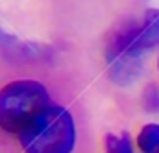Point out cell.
Instances as JSON below:
<instances>
[{
	"label": "cell",
	"mask_w": 159,
	"mask_h": 153,
	"mask_svg": "<svg viewBox=\"0 0 159 153\" xmlns=\"http://www.w3.org/2000/svg\"><path fill=\"white\" fill-rule=\"evenodd\" d=\"M17 137L26 153H70L76 144V127L65 107L50 103Z\"/></svg>",
	"instance_id": "obj_1"
},
{
	"label": "cell",
	"mask_w": 159,
	"mask_h": 153,
	"mask_svg": "<svg viewBox=\"0 0 159 153\" xmlns=\"http://www.w3.org/2000/svg\"><path fill=\"white\" fill-rule=\"evenodd\" d=\"M48 105V90L39 81H11L0 90V129L19 135Z\"/></svg>",
	"instance_id": "obj_2"
},
{
	"label": "cell",
	"mask_w": 159,
	"mask_h": 153,
	"mask_svg": "<svg viewBox=\"0 0 159 153\" xmlns=\"http://www.w3.org/2000/svg\"><path fill=\"white\" fill-rule=\"evenodd\" d=\"M156 46H159V9H150L141 24L124 26V30L115 35L109 57L119 63L129 61Z\"/></svg>",
	"instance_id": "obj_3"
},
{
	"label": "cell",
	"mask_w": 159,
	"mask_h": 153,
	"mask_svg": "<svg viewBox=\"0 0 159 153\" xmlns=\"http://www.w3.org/2000/svg\"><path fill=\"white\" fill-rule=\"evenodd\" d=\"M139 150L143 153H156L159 148V124H146L137 137Z\"/></svg>",
	"instance_id": "obj_4"
},
{
	"label": "cell",
	"mask_w": 159,
	"mask_h": 153,
	"mask_svg": "<svg viewBox=\"0 0 159 153\" xmlns=\"http://www.w3.org/2000/svg\"><path fill=\"white\" fill-rule=\"evenodd\" d=\"M106 151L107 153H133L129 137L124 135H107L106 137Z\"/></svg>",
	"instance_id": "obj_5"
},
{
	"label": "cell",
	"mask_w": 159,
	"mask_h": 153,
	"mask_svg": "<svg viewBox=\"0 0 159 153\" xmlns=\"http://www.w3.org/2000/svg\"><path fill=\"white\" fill-rule=\"evenodd\" d=\"M157 67H159V59H157Z\"/></svg>",
	"instance_id": "obj_6"
},
{
	"label": "cell",
	"mask_w": 159,
	"mask_h": 153,
	"mask_svg": "<svg viewBox=\"0 0 159 153\" xmlns=\"http://www.w3.org/2000/svg\"><path fill=\"white\" fill-rule=\"evenodd\" d=\"M156 153H159V148H157V151H156Z\"/></svg>",
	"instance_id": "obj_7"
}]
</instances>
